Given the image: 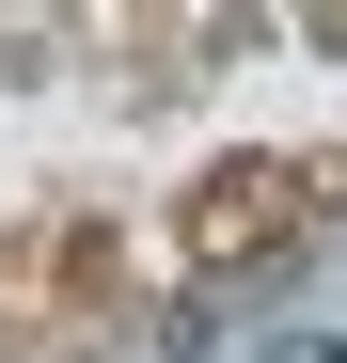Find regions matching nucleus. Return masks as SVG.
<instances>
[{
    "instance_id": "obj_1",
    "label": "nucleus",
    "mask_w": 347,
    "mask_h": 363,
    "mask_svg": "<svg viewBox=\"0 0 347 363\" xmlns=\"http://www.w3.org/2000/svg\"><path fill=\"white\" fill-rule=\"evenodd\" d=\"M284 221H300V174H205V190H190V253L205 269H253Z\"/></svg>"
}]
</instances>
